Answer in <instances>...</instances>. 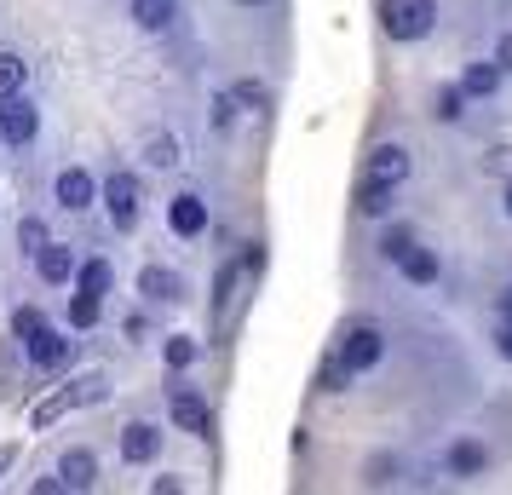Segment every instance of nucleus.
Masks as SVG:
<instances>
[{
    "instance_id": "1",
    "label": "nucleus",
    "mask_w": 512,
    "mask_h": 495,
    "mask_svg": "<svg viewBox=\"0 0 512 495\" xmlns=\"http://www.w3.org/2000/svg\"><path fill=\"white\" fill-rule=\"evenodd\" d=\"M380 29L392 41H426L438 29V0H380Z\"/></svg>"
},
{
    "instance_id": "2",
    "label": "nucleus",
    "mask_w": 512,
    "mask_h": 495,
    "mask_svg": "<svg viewBox=\"0 0 512 495\" xmlns=\"http://www.w3.org/2000/svg\"><path fill=\"white\" fill-rule=\"evenodd\" d=\"M98 202H104V213H110V225H116L121 236L139 231V219H144V185H139V173H110V179L98 185Z\"/></svg>"
},
{
    "instance_id": "3",
    "label": "nucleus",
    "mask_w": 512,
    "mask_h": 495,
    "mask_svg": "<svg viewBox=\"0 0 512 495\" xmlns=\"http://www.w3.org/2000/svg\"><path fill=\"white\" fill-rule=\"evenodd\" d=\"M334 357L346 363L351 375H369L374 363L386 357V334L374 329V323H351V329L340 334V346H334Z\"/></svg>"
},
{
    "instance_id": "4",
    "label": "nucleus",
    "mask_w": 512,
    "mask_h": 495,
    "mask_svg": "<svg viewBox=\"0 0 512 495\" xmlns=\"http://www.w3.org/2000/svg\"><path fill=\"white\" fill-rule=\"evenodd\" d=\"M167 415H173V426L179 432H190V438H213V409L190 386H167Z\"/></svg>"
},
{
    "instance_id": "5",
    "label": "nucleus",
    "mask_w": 512,
    "mask_h": 495,
    "mask_svg": "<svg viewBox=\"0 0 512 495\" xmlns=\"http://www.w3.org/2000/svg\"><path fill=\"white\" fill-rule=\"evenodd\" d=\"M24 352H29V363L41 369V375H58V369H70V357H75V340L64 329H41L35 340H24Z\"/></svg>"
},
{
    "instance_id": "6",
    "label": "nucleus",
    "mask_w": 512,
    "mask_h": 495,
    "mask_svg": "<svg viewBox=\"0 0 512 495\" xmlns=\"http://www.w3.org/2000/svg\"><path fill=\"white\" fill-rule=\"evenodd\" d=\"M167 231L179 236V242H196V236L208 231V202H202V190H179V196L167 202Z\"/></svg>"
},
{
    "instance_id": "7",
    "label": "nucleus",
    "mask_w": 512,
    "mask_h": 495,
    "mask_svg": "<svg viewBox=\"0 0 512 495\" xmlns=\"http://www.w3.org/2000/svg\"><path fill=\"white\" fill-rule=\"evenodd\" d=\"M52 202L64 213H87L98 202V179L87 173V167H64L58 179H52Z\"/></svg>"
},
{
    "instance_id": "8",
    "label": "nucleus",
    "mask_w": 512,
    "mask_h": 495,
    "mask_svg": "<svg viewBox=\"0 0 512 495\" xmlns=\"http://www.w3.org/2000/svg\"><path fill=\"white\" fill-rule=\"evenodd\" d=\"M35 133H41V110H35V98H6V127H0V150L12 144V150H24V144H35Z\"/></svg>"
},
{
    "instance_id": "9",
    "label": "nucleus",
    "mask_w": 512,
    "mask_h": 495,
    "mask_svg": "<svg viewBox=\"0 0 512 495\" xmlns=\"http://www.w3.org/2000/svg\"><path fill=\"white\" fill-rule=\"evenodd\" d=\"M162 455V426L156 421H127L121 426V461L127 467H150Z\"/></svg>"
},
{
    "instance_id": "10",
    "label": "nucleus",
    "mask_w": 512,
    "mask_h": 495,
    "mask_svg": "<svg viewBox=\"0 0 512 495\" xmlns=\"http://www.w3.org/2000/svg\"><path fill=\"white\" fill-rule=\"evenodd\" d=\"M443 467H449V478H484L489 472V444L484 438H455V444L443 449Z\"/></svg>"
},
{
    "instance_id": "11",
    "label": "nucleus",
    "mask_w": 512,
    "mask_h": 495,
    "mask_svg": "<svg viewBox=\"0 0 512 495\" xmlns=\"http://www.w3.org/2000/svg\"><path fill=\"white\" fill-rule=\"evenodd\" d=\"M139 294L150 306H179L185 300V277L173 265H139Z\"/></svg>"
},
{
    "instance_id": "12",
    "label": "nucleus",
    "mask_w": 512,
    "mask_h": 495,
    "mask_svg": "<svg viewBox=\"0 0 512 495\" xmlns=\"http://www.w3.org/2000/svg\"><path fill=\"white\" fill-rule=\"evenodd\" d=\"M58 478H64V490L70 495H87L98 484V455L87 444H75V449H64V461H58Z\"/></svg>"
},
{
    "instance_id": "13",
    "label": "nucleus",
    "mask_w": 512,
    "mask_h": 495,
    "mask_svg": "<svg viewBox=\"0 0 512 495\" xmlns=\"http://www.w3.org/2000/svg\"><path fill=\"white\" fill-rule=\"evenodd\" d=\"M409 173H415V162H409V150H403V144H374V156H369V179H374V185H392L397 190Z\"/></svg>"
},
{
    "instance_id": "14",
    "label": "nucleus",
    "mask_w": 512,
    "mask_h": 495,
    "mask_svg": "<svg viewBox=\"0 0 512 495\" xmlns=\"http://www.w3.org/2000/svg\"><path fill=\"white\" fill-rule=\"evenodd\" d=\"M75 248L70 242H47V248H41V254H35V277H41V283L47 288H58V283H75Z\"/></svg>"
},
{
    "instance_id": "15",
    "label": "nucleus",
    "mask_w": 512,
    "mask_h": 495,
    "mask_svg": "<svg viewBox=\"0 0 512 495\" xmlns=\"http://www.w3.org/2000/svg\"><path fill=\"white\" fill-rule=\"evenodd\" d=\"M501 81H507L501 64H495V58H478V64H466V70H461L455 87H461L466 98H495V93H501Z\"/></svg>"
},
{
    "instance_id": "16",
    "label": "nucleus",
    "mask_w": 512,
    "mask_h": 495,
    "mask_svg": "<svg viewBox=\"0 0 512 495\" xmlns=\"http://www.w3.org/2000/svg\"><path fill=\"white\" fill-rule=\"evenodd\" d=\"M397 271H403V277H409V283L415 288H432L438 283V254H432V248H426V242H415V248H409V254H403V260H397Z\"/></svg>"
},
{
    "instance_id": "17",
    "label": "nucleus",
    "mask_w": 512,
    "mask_h": 495,
    "mask_svg": "<svg viewBox=\"0 0 512 495\" xmlns=\"http://www.w3.org/2000/svg\"><path fill=\"white\" fill-rule=\"evenodd\" d=\"M110 288H116V271H110V260H81V265H75V294L110 300Z\"/></svg>"
},
{
    "instance_id": "18",
    "label": "nucleus",
    "mask_w": 512,
    "mask_h": 495,
    "mask_svg": "<svg viewBox=\"0 0 512 495\" xmlns=\"http://www.w3.org/2000/svg\"><path fill=\"white\" fill-rule=\"evenodd\" d=\"M173 18H179V0H133V24H139L144 35H162Z\"/></svg>"
},
{
    "instance_id": "19",
    "label": "nucleus",
    "mask_w": 512,
    "mask_h": 495,
    "mask_svg": "<svg viewBox=\"0 0 512 495\" xmlns=\"http://www.w3.org/2000/svg\"><path fill=\"white\" fill-rule=\"evenodd\" d=\"M202 357V346H196V334H167V346H162V363L173 369V375H185L190 363Z\"/></svg>"
},
{
    "instance_id": "20",
    "label": "nucleus",
    "mask_w": 512,
    "mask_h": 495,
    "mask_svg": "<svg viewBox=\"0 0 512 495\" xmlns=\"http://www.w3.org/2000/svg\"><path fill=\"white\" fill-rule=\"evenodd\" d=\"M357 213L386 219V213H392V185H374V179H363V185H357Z\"/></svg>"
},
{
    "instance_id": "21",
    "label": "nucleus",
    "mask_w": 512,
    "mask_h": 495,
    "mask_svg": "<svg viewBox=\"0 0 512 495\" xmlns=\"http://www.w3.org/2000/svg\"><path fill=\"white\" fill-rule=\"evenodd\" d=\"M24 81H29L24 58H18V52H0V104H6V98H18V93H24Z\"/></svg>"
},
{
    "instance_id": "22",
    "label": "nucleus",
    "mask_w": 512,
    "mask_h": 495,
    "mask_svg": "<svg viewBox=\"0 0 512 495\" xmlns=\"http://www.w3.org/2000/svg\"><path fill=\"white\" fill-rule=\"evenodd\" d=\"M144 162L150 167H179V139H173V133H150V139H144Z\"/></svg>"
},
{
    "instance_id": "23",
    "label": "nucleus",
    "mask_w": 512,
    "mask_h": 495,
    "mask_svg": "<svg viewBox=\"0 0 512 495\" xmlns=\"http://www.w3.org/2000/svg\"><path fill=\"white\" fill-rule=\"evenodd\" d=\"M98 323H104V300H93V294H75V300H70V329L87 334V329H98Z\"/></svg>"
},
{
    "instance_id": "24",
    "label": "nucleus",
    "mask_w": 512,
    "mask_h": 495,
    "mask_svg": "<svg viewBox=\"0 0 512 495\" xmlns=\"http://www.w3.org/2000/svg\"><path fill=\"white\" fill-rule=\"evenodd\" d=\"M64 398H70V409H81V403H104V398H110V380H104V375L93 369V375H81V380H75V386L64 392Z\"/></svg>"
},
{
    "instance_id": "25",
    "label": "nucleus",
    "mask_w": 512,
    "mask_h": 495,
    "mask_svg": "<svg viewBox=\"0 0 512 495\" xmlns=\"http://www.w3.org/2000/svg\"><path fill=\"white\" fill-rule=\"evenodd\" d=\"M346 386H351V369L340 357H323L317 363V392H346Z\"/></svg>"
},
{
    "instance_id": "26",
    "label": "nucleus",
    "mask_w": 512,
    "mask_h": 495,
    "mask_svg": "<svg viewBox=\"0 0 512 495\" xmlns=\"http://www.w3.org/2000/svg\"><path fill=\"white\" fill-rule=\"evenodd\" d=\"M231 104H248V110H271V93H265V81H248V75H242V81L231 87Z\"/></svg>"
},
{
    "instance_id": "27",
    "label": "nucleus",
    "mask_w": 512,
    "mask_h": 495,
    "mask_svg": "<svg viewBox=\"0 0 512 495\" xmlns=\"http://www.w3.org/2000/svg\"><path fill=\"white\" fill-rule=\"evenodd\" d=\"M47 329V317L35 306H24V311H12V340H35V334Z\"/></svg>"
},
{
    "instance_id": "28",
    "label": "nucleus",
    "mask_w": 512,
    "mask_h": 495,
    "mask_svg": "<svg viewBox=\"0 0 512 495\" xmlns=\"http://www.w3.org/2000/svg\"><path fill=\"white\" fill-rule=\"evenodd\" d=\"M409 248H415V236L403 231V225H397V231H386V236H380V260H392V265L403 260Z\"/></svg>"
},
{
    "instance_id": "29",
    "label": "nucleus",
    "mask_w": 512,
    "mask_h": 495,
    "mask_svg": "<svg viewBox=\"0 0 512 495\" xmlns=\"http://www.w3.org/2000/svg\"><path fill=\"white\" fill-rule=\"evenodd\" d=\"M18 242H24V254L35 260V254H41V248L52 242V236H47V225H41V219H24V225H18Z\"/></svg>"
},
{
    "instance_id": "30",
    "label": "nucleus",
    "mask_w": 512,
    "mask_h": 495,
    "mask_svg": "<svg viewBox=\"0 0 512 495\" xmlns=\"http://www.w3.org/2000/svg\"><path fill=\"white\" fill-rule=\"evenodd\" d=\"M461 110H466V93L449 81V87L438 93V121H461Z\"/></svg>"
},
{
    "instance_id": "31",
    "label": "nucleus",
    "mask_w": 512,
    "mask_h": 495,
    "mask_svg": "<svg viewBox=\"0 0 512 495\" xmlns=\"http://www.w3.org/2000/svg\"><path fill=\"white\" fill-rule=\"evenodd\" d=\"M64 409H70V398H64V392H58V398H47V403H35V415H29V421H35V432H47Z\"/></svg>"
},
{
    "instance_id": "32",
    "label": "nucleus",
    "mask_w": 512,
    "mask_h": 495,
    "mask_svg": "<svg viewBox=\"0 0 512 495\" xmlns=\"http://www.w3.org/2000/svg\"><path fill=\"white\" fill-rule=\"evenodd\" d=\"M121 334H127V340H133V346H139L144 334H150V317H144V311H133V317H127V323H121Z\"/></svg>"
},
{
    "instance_id": "33",
    "label": "nucleus",
    "mask_w": 512,
    "mask_h": 495,
    "mask_svg": "<svg viewBox=\"0 0 512 495\" xmlns=\"http://www.w3.org/2000/svg\"><path fill=\"white\" fill-rule=\"evenodd\" d=\"M150 495H185V478H179V472H162V478L150 484Z\"/></svg>"
},
{
    "instance_id": "34",
    "label": "nucleus",
    "mask_w": 512,
    "mask_h": 495,
    "mask_svg": "<svg viewBox=\"0 0 512 495\" xmlns=\"http://www.w3.org/2000/svg\"><path fill=\"white\" fill-rule=\"evenodd\" d=\"M29 495H70V490H64V478H58V472H47V478H35V484H29Z\"/></svg>"
},
{
    "instance_id": "35",
    "label": "nucleus",
    "mask_w": 512,
    "mask_h": 495,
    "mask_svg": "<svg viewBox=\"0 0 512 495\" xmlns=\"http://www.w3.org/2000/svg\"><path fill=\"white\" fill-rule=\"evenodd\" d=\"M495 64H501V75H512V29L495 41Z\"/></svg>"
},
{
    "instance_id": "36",
    "label": "nucleus",
    "mask_w": 512,
    "mask_h": 495,
    "mask_svg": "<svg viewBox=\"0 0 512 495\" xmlns=\"http://www.w3.org/2000/svg\"><path fill=\"white\" fill-rule=\"evenodd\" d=\"M386 472H392V455H374V461H369V478H374V484H392Z\"/></svg>"
},
{
    "instance_id": "37",
    "label": "nucleus",
    "mask_w": 512,
    "mask_h": 495,
    "mask_svg": "<svg viewBox=\"0 0 512 495\" xmlns=\"http://www.w3.org/2000/svg\"><path fill=\"white\" fill-rule=\"evenodd\" d=\"M495 352H501V363H512V323H501V334H495Z\"/></svg>"
},
{
    "instance_id": "38",
    "label": "nucleus",
    "mask_w": 512,
    "mask_h": 495,
    "mask_svg": "<svg viewBox=\"0 0 512 495\" xmlns=\"http://www.w3.org/2000/svg\"><path fill=\"white\" fill-rule=\"evenodd\" d=\"M225 121H231V93L213 98V127H225Z\"/></svg>"
},
{
    "instance_id": "39",
    "label": "nucleus",
    "mask_w": 512,
    "mask_h": 495,
    "mask_svg": "<svg viewBox=\"0 0 512 495\" xmlns=\"http://www.w3.org/2000/svg\"><path fill=\"white\" fill-rule=\"evenodd\" d=\"M495 306H501V323H512V288L501 294V300H495Z\"/></svg>"
},
{
    "instance_id": "40",
    "label": "nucleus",
    "mask_w": 512,
    "mask_h": 495,
    "mask_svg": "<svg viewBox=\"0 0 512 495\" xmlns=\"http://www.w3.org/2000/svg\"><path fill=\"white\" fill-rule=\"evenodd\" d=\"M501 208H507V219H512V179H507V202H501Z\"/></svg>"
},
{
    "instance_id": "41",
    "label": "nucleus",
    "mask_w": 512,
    "mask_h": 495,
    "mask_svg": "<svg viewBox=\"0 0 512 495\" xmlns=\"http://www.w3.org/2000/svg\"><path fill=\"white\" fill-rule=\"evenodd\" d=\"M0 127H6V104H0Z\"/></svg>"
},
{
    "instance_id": "42",
    "label": "nucleus",
    "mask_w": 512,
    "mask_h": 495,
    "mask_svg": "<svg viewBox=\"0 0 512 495\" xmlns=\"http://www.w3.org/2000/svg\"><path fill=\"white\" fill-rule=\"evenodd\" d=\"M242 6H265V0H242Z\"/></svg>"
}]
</instances>
